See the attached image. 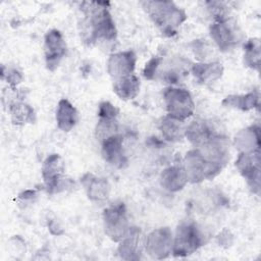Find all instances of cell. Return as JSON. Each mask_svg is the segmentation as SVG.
Listing matches in <instances>:
<instances>
[{
  "label": "cell",
  "instance_id": "6da1fadb",
  "mask_svg": "<svg viewBox=\"0 0 261 261\" xmlns=\"http://www.w3.org/2000/svg\"><path fill=\"white\" fill-rule=\"evenodd\" d=\"M108 2H83L82 39L91 45L97 42L111 43L116 39L113 18L107 8Z\"/></svg>",
  "mask_w": 261,
  "mask_h": 261
},
{
  "label": "cell",
  "instance_id": "7a4b0ae2",
  "mask_svg": "<svg viewBox=\"0 0 261 261\" xmlns=\"http://www.w3.org/2000/svg\"><path fill=\"white\" fill-rule=\"evenodd\" d=\"M142 5L154 23L168 37L173 36L176 28L187 18L185 11L170 1H144Z\"/></svg>",
  "mask_w": 261,
  "mask_h": 261
},
{
  "label": "cell",
  "instance_id": "3957f363",
  "mask_svg": "<svg viewBox=\"0 0 261 261\" xmlns=\"http://www.w3.org/2000/svg\"><path fill=\"white\" fill-rule=\"evenodd\" d=\"M204 243V236L198 225L193 221H186L176 228L171 253L174 257H186L197 251Z\"/></svg>",
  "mask_w": 261,
  "mask_h": 261
},
{
  "label": "cell",
  "instance_id": "277c9868",
  "mask_svg": "<svg viewBox=\"0 0 261 261\" xmlns=\"http://www.w3.org/2000/svg\"><path fill=\"white\" fill-rule=\"evenodd\" d=\"M223 166L205 159L198 150H191L185 158V170L188 180L197 184L216 176Z\"/></svg>",
  "mask_w": 261,
  "mask_h": 261
},
{
  "label": "cell",
  "instance_id": "5b68a950",
  "mask_svg": "<svg viewBox=\"0 0 261 261\" xmlns=\"http://www.w3.org/2000/svg\"><path fill=\"white\" fill-rule=\"evenodd\" d=\"M163 96L169 117L185 121L193 115L195 105L191 94L187 90L170 87L164 91Z\"/></svg>",
  "mask_w": 261,
  "mask_h": 261
},
{
  "label": "cell",
  "instance_id": "8992f818",
  "mask_svg": "<svg viewBox=\"0 0 261 261\" xmlns=\"http://www.w3.org/2000/svg\"><path fill=\"white\" fill-rule=\"evenodd\" d=\"M105 233L114 242H120L128 232L129 226L123 203H115L103 212Z\"/></svg>",
  "mask_w": 261,
  "mask_h": 261
},
{
  "label": "cell",
  "instance_id": "52a82bcc",
  "mask_svg": "<svg viewBox=\"0 0 261 261\" xmlns=\"http://www.w3.org/2000/svg\"><path fill=\"white\" fill-rule=\"evenodd\" d=\"M64 163L58 154L49 155L42 165V176L48 193H58L72 184L63 176Z\"/></svg>",
  "mask_w": 261,
  "mask_h": 261
},
{
  "label": "cell",
  "instance_id": "ba28073f",
  "mask_svg": "<svg viewBox=\"0 0 261 261\" xmlns=\"http://www.w3.org/2000/svg\"><path fill=\"white\" fill-rule=\"evenodd\" d=\"M236 166L246 178L251 191L257 195L260 192V151L240 153Z\"/></svg>",
  "mask_w": 261,
  "mask_h": 261
},
{
  "label": "cell",
  "instance_id": "9c48e42d",
  "mask_svg": "<svg viewBox=\"0 0 261 261\" xmlns=\"http://www.w3.org/2000/svg\"><path fill=\"white\" fill-rule=\"evenodd\" d=\"M172 232L168 227H160L148 234L145 248L148 254L155 259L166 258L172 251Z\"/></svg>",
  "mask_w": 261,
  "mask_h": 261
},
{
  "label": "cell",
  "instance_id": "30bf717a",
  "mask_svg": "<svg viewBox=\"0 0 261 261\" xmlns=\"http://www.w3.org/2000/svg\"><path fill=\"white\" fill-rule=\"evenodd\" d=\"M44 52L47 68L54 71L66 53V43L59 31L47 32L44 38Z\"/></svg>",
  "mask_w": 261,
  "mask_h": 261
},
{
  "label": "cell",
  "instance_id": "8fae6325",
  "mask_svg": "<svg viewBox=\"0 0 261 261\" xmlns=\"http://www.w3.org/2000/svg\"><path fill=\"white\" fill-rule=\"evenodd\" d=\"M210 36L221 51H228L236 47L240 41V33L228 19L215 21L210 27Z\"/></svg>",
  "mask_w": 261,
  "mask_h": 261
},
{
  "label": "cell",
  "instance_id": "7c38bea8",
  "mask_svg": "<svg viewBox=\"0 0 261 261\" xmlns=\"http://www.w3.org/2000/svg\"><path fill=\"white\" fill-rule=\"evenodd\" d=\"M137 57L133 51L113 53L107 61V71L113 81L134 74Z\"/></svg>",
  "mask_w": 261,
  "mask_h": 261
},
{
  "label": "cell",
  "instance_id": "4fadbf2b",
  "mask_svg": "<svg viewBox=\"0 0 261 261\" xmlns=\"http://www.w3.org/2000/svg\"><path fill=\"white\" fill-rule=\"evenodd\" d=\"M143 246H145V241L141 230L137 227H130L127 234L120 241L118 253L122 259L138 260L141 257Z\"/></svg>",
  "mask_w": 261,
  "mask_h": 261
},
{
  "label": "cell",
  "instance_id": "5bb4252c",
  "mask_svg": "<svg viewBox=\"0 0 261 261\" xmlns=\"http://www.w3.org/2000/svg\"><path fill=\"white\" fill-rule=\"evenodd\" d=\"M122 142L123 139L118 134L113 135L101 142V153L104 160L119 168L124 167L127 163L122 150Z\"/></svg>",
  "mask_w": 261,
  "mask_h": 261
},
{
  "label": "cell",
  "instance_id": "9a60e30c",
  "mask_svg": "<svg viewBox=\"0 0 261 261\" xmlns=\"http://www.w3.org/2000/svg\"><path fill=\"white\" fill-rule=\"evenodd\" d=\"M87 195L92 201H105L109 197L110 186L105 178L97 177L91 173L85 174L81 178Z\"/></svg>",
  "mask_w": 261,
  "mask_h": 261
},
{
  "label": "cell",
  "instance_id": "2e32d148",
  "mask_svg": "<svg viewBox=\"0 0 261 261\" xmlns=\"http://www.w3.org/2000/svg\"><path fill=\"white\" fill-rule=\"evenodd\" d=\"M234 145L242 153L260 151V127L251 125L240 130L236 135Z\"/></svg>",
  "mask_w": 261,
  "mask_h": 261
},
{
  "label": "cell",
  "instance_id": "e0dca14e",
  "mask_svg": "<svg viewBox=\"0 0 261 261\" xmlns=\"http://www.w3.org/2000/svg\"><path fill=\"white\" fill-rule=\"evenodd\" d=\"M191 70L199 83L210 84L221 77L223 66L219 62H199L193 64Z\"/></svg>",
  "mask_w": 261,
  "mask_h": 261
},
{
  "label": "cell",
  "instance_id": "ac0fdd59",
  "mask_svg": "<svg viewBox=\"0 0 261 261\" xmlns=\"http://www.w3.org/2000/svg\"><path fill=\"white\" fill-rule=\"evenodd\" d=\"M160 181L165 190L169 192H177L188 182L186 170L181 166H170L162 171Z\"/></svg>",
  "mask_w": 261,
  "mask_h": 261
},
{
  "label": "cell",
  "instance_id": "d6986e66",
  "mask_svg": "<svg viewBox=\"0 0 261 261\" xmlns=\"http://www.w3.org/2000/svg\"><path fill=\"white\" fill-rule=\"evenodd\" d=\"M77 119V111L72 104L66 99H61L58 102L56 110V121L58 127L63 132H69L76 124Z\"/></svg>",
  "mask_w": 261,
  "mask_h": 261
},
{
  "label": "cell",
  "instance_id": "ffe728a7",
  "mask_svg": "<svg viewBox=\"0 0 261 261\" xmlns=\"http://www.w3.org/2000/svg\"><path fill=\"white\" fill-rule=\"evenodd\" d=\"M140 90V81L135 74H130L113 81V91L122 100L134 99Z\"/></svg>",
  "mask_w": 261,
  "mask_h": 261
},
{
  "label": "cell",
  "instance_id": "44dd1931",
  "mask_svg": "<svg viewBox=\"0 0 261 261\" xmlns=\"http://www.w3.org/2000/svg\"><path fill=\"white\" fill-rule=\"evenodd\" d=\"M216 133L213 132L211 126L205 121H193L185 132V136L188 140L197 148L206 142L209 138H211Z\"/></svg>",
  "mask_w": 261,
  "mask_h": 261
},
{
  "label": "cell",
  "instance_id": "7402d4cb",
  "mask_svg": "<svg viewBox=\"0 0 261 261\" xmlns=\"http://www.w3.org/2000/svg\"><path fill=\"white\" fill-rule=\"evenodd\" d=\"M222 105L248 111L259 107V94L251 92L246 95H230L222 101Z\"/></svg>",
  "mask_w": 261,
  "mask_h": 261
},
{
  "label": "cell",
  "instance_id": "603a6c76",
  "mask_svg": "<svg viewBox=\"0 0 261 261\" xmlns=\"http://www.w3.org/2000/svg\"><path fill=\"white\" fill-rule=\"evenodd\" d=\"M182 122L184 121L176 120L174 118L169 117L168 115L163 117L159 124V128L162 133L163 138L166 141H170V142L180 141L184 138L185 132H186V128L184 127Z\"/></svg>",
  "mask_w": 261,
  "mask_h": 261
},
{
  "label": "cell",
  "instance_id": "cb8c5ba5",
  "mask_svg": "<svg viewBox=\"0 0 261 261\" xmlns=\"http://www.w3.org/2000/svg\"><path fill=\"white\" fill-rule=\"evenodd\" d=\"M9 111L13 124L22 125L27 123H34L36 121L34 109L23 102H13L9 105Z\"/></svg>",
  "mask_w": 261,
  "mask_h": 261
},
{
  "label": "cell",
  "instance_id": "d4e9b609",
  "mask_svg": "<svg viewBox=\"0 0 261 261\" xmlns=\"http://www.w3.org/2000/svg\"><path fill=\"white\" fill-rule=\"evenodd\" d=\"M261 46L258 38H251L244 44V63L246 66L259 70L261 58Z\"/></svg>",
  "mask_w": 261,
  "mask_h": 261
},
{
  "label": "cell",
  "instance_id": "484cf974",
  "mask_svg": "<svg viewBox=\"0 0 261 261\" xmlns=\"http://www.w3.org/2000/svg\"><path fill=\"white\" fill-rule=\"evenodd\" d=\"M118 124L116 118H99L96 126V137L100 142L117 134Z\"/></svg>",
  "mask_w": 261,
  "mask_h": 261
},
{
  "label": "cell",
  "instance_id": "4316f807",
  "mask_svg": "<svg viewBox=\"0 0 261 261\" xmlns=\"http://www.w3.org/2000/svg\"><path fill=\"white\" fill-rule=\"evenodd\" d=\"M161 62V58L156 56V57H152L145 65L144 69H143V74L145 76V79L147 80H153L156 73V70L159 66Z\"/></svg>",
  "mask_w": 261,
  "mask_h": 261
},
{
  "label": "cell",
  "instance_id": "83f0119b",
  "mask_svg": "<svg viewBox=\"0 0 261 261\" xmlns=\"http://www.w3.org/2000/svg\"><path fill=\"white\" fill-rule=\"evenodd\" d=\"M99 118H116L117 109L110 102H102L98 110Z\"/></svg>",
  "mask_w": 261,
  "mask_h": 261
},
{
  "label": "cell",
  "instance_id": "f1b7e54d",
  "mask_svg": "<svg viewBox=\"0 0 261 261\" xmlns=\"http://www.w3.org/2000/svg\"><path fill=\"white\" fill-rule=\"evenodd\" d=\"M6 76V81L7 83L14 89V87H16L21 81H22V75L21 73L15 69V68H9L7 69L6 73L2 71V79H5Z\"/></svg>",
  "mask_w": 261,
  "mask_h": 261
},
{
  "label": "cell",
  "instance_id": "f546056e",
  "mask_svg": "<svg viewBox=\"0 0 261 261\" xmlns=\"http://www.w3.org/2000/svg\"><path fill=\"white\" fill-rule=\"evenodd\" d=\"M36 198V192L33 190H28L22 192L21 194L18 195V201L19 203H28V202H32L34 199Z\"/></svg>",
  "mask_w": 261,
  "mask_h": 261
}]
</instances>
